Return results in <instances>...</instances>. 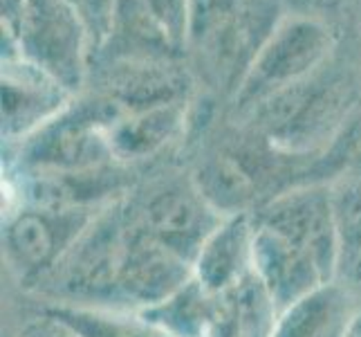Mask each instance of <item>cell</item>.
Returning <instances> with one entry per match:
<instances>
[{"label": "cell", "instance_id": "9a60e30c", "mask_svg": "<svg viewBox=\"0 0 361 337\" xmlns=\"http://www.w3.org/2000/svg\"><path fill=\"white\" fill-rule=\"evenodd\" d=\"M276 319L279 308L254 272L233 288L218 292V315L211 337H271Z\"/></svg>", "mask_w": 361, "mask_h": 337}, {"label": "cell", "instance_id": "3957f363", "mask_svg": "<svg viewBox=\"0 0 361 337\" xmlns=\"http://www.w3.org/2000/svg\"><path fill=\"white\" fill-rule=\"evenodd\" d=\"M99 211L25 203L3 218V259L20 288L27 292L39 288L77 245Z\"/></svg>", "mask_w": 361, "mask_h": 337}, {"label": "cell", "instance_id": "8fae6325", "mask_svg": "<svg viewBox=\"0 0 361 337\" xmlns=\"http://www.w3.org/2000/svg\"><path fill=\"white\" fill-rule=\"evenodd\" d=\"M359 317L357 288L334 279L281 310L271 337H350Z\"/></svg>", "mask_w": 361, "mask_h": 337}, {"label": "cell", "instance_id": "4fadbf2b", "mask_svg": "<svg viewBox=\"0 0 361 337\" xmlns=\"http://www.w3.org/2000/svg\"><path fill=\"white\" fill-rule=\"evenodd\" d=\"M182 74L153 61H123L106 77L104 99L119 112H140L184 102Z\"/></svg>", "mask_w": 361, "mask_h": 337}, {"label": "cell", "instance_id": "5b68a950", "mask_svg": "<svg viewBox=\"0 0 361 337\" xmlns=\"http://www.w3.org/2000/svg\"><path fill=\"white\" fill-rule=\"evenodd\" d=\"M328 52L330 34L321 25L314 20L285 23L274 32L269 43L258 49L235 93V110L245 115L274 93L312 77Z\"/></svg>", "mask_w": 361, "mask_h": 337}, {"label": "cell", "instance_id": "ac0fdd59", "mask_svg": "<svg viewBox=\"0 0 361 337\" xmlns=\"http://www.w3.org/2000/svg\"><path fill=\"white\" fill-rule=\"evenodd\" d=\"M330 184L339 239V279L361 288V178L341 176Z\"/></svg>", "mask_w": 361, "mask_h": 337}, {"label": "cell", "instance_id": "6da1fadb", "mask_svg": "<svg viewBox=\"0 0 361 337\" xmlns=\"http://www.w3.org/2000/svg\"><path fill=\"white\" fill-rule=\"evenodd\" d=\"M323 155L288 153L247 126L240 135H227L207 146L191 176L220 214H254L294 187L328 182Z\"/></svg>", "mask_w": 361, "mask_h": 337}, {"label": "cell", "instance_id": "52a82bcc", "mask_svg": "<svg viewBox=\"0 0 361 337\" xmlns=\"http://www.w3.org/2000/svg\"><path fill=\"white\" fill-rule=\"evenodd\" d=\"M130 209V203H128ZM193 277V266L148 234L130 209L126 252L119 274V308L144 310L164 302Z\"/></svg>", "mask_w": 361, "mask_h": 337}, {"label": "cell", "instance_id": "8992f818", "mask_svg": "<svg viewBox=\"0 0 361 337\" xmlns=\"http://www.w3.org/2000/svg\"><path fill=\"white\" fill-rule=\"evenodd\" d=\"M252 216L258 225L281 234L283 239L314 256L330 279H339V239L330 182L294 187Z\"/></svg>", "mask_w": 361, "mask_h": 337}, {"label": "cell", "instance_id": "d6986e66", "mask_svg": "<svg viewBox=\"0 0 361 337\" xmlns=\"http://www.w3.org/2000/svg\"><path fill=\"white\" fill-rule=\"evenodd\" d=\"M323 167H326L330 182L341 176L361 178V110L348 124L343 135L332 144L330 151L323 155Z\"/></svg>", "mask_w": 361, "mask_h": 337}, {"label": "cell", "instance_id": "7402d4cb", "mask_svg": "<svg viewBox=\"0 0 361 337\" xmlns=\"http://www.w3.org/2000/svg\"><path fill=\"white\" fill-rule=\"evenodd\" d=\"M290 3L303 11H332V9H337L343 0H290Z\"/></svg>", "mask_w": 361, "mask_h": 337}, {"label": "cell", "instance_id": "5bb4252c", "mask_svg": "<svg viewBox=\"0 0 361 337\" xmlns=\"http://www.w3.org/2000/svg\"><path fill=\"white\" fill-rule=\"evenodd\" d=\"M184 124V102L140 112H119L110 122V146L126 167L155 158L178 137Z\"/></svg>", "mask_w": 361, "mask_h": 337}, {"label": "cell", "instance_id": "7a4b0ae2", "mask_svg": "<svg viewBox=\"0 0 361 337\" xmlns=\"http://www.w3.org/2000/svg\"><path fill=\"white\" fill-rule=\"evenodd\" d=\"M130 227L128 196L104 207L54 272L34 290L45 304L119 308V274Z\"/></svg>", "mask_w": 361, "mask_h": 337}, {"label": "cell", "instance_id": "2e32d148", "mask_svg": "<svg viewBox=\"0 0 361 337\" xmlns=\"http://www.w3.org/2000/svg\"><path fill=\"white\" fill-rule=\"evenodd\" d=\"M39 315L54 321L72 337H169L142 313L126 308L43 304Z\"/></svg>", "mask_w": 361, "mask_h": 337}, {"label": "cell", "instance_id": "603a6c76", "mask_svg": "<svg viewBox=\"0 0 361 337\" xmlns=\"http://www.w3.org/2000/svg\"><path fill=\"white\" fill-rule=\"evenodd\" d=\"M350 337H361V317L357 319V324H355V329H353Z\"/></svg>", "mask_w": 361, "mask_h": 337}, {"label": "cell", "instance_id": "30bf717a", "mask_svg": "<svg viewBox=\"0 0 361 337\" xmlns=\"http://www.w3.org/2000/svg\"><path fill=\"white\" fill-rule=\"evenodd\" d=\"M68 99L70 90L36 66H27L23 74L7 70L3 77V135L7 142H27L68 108Z\"/></svg>", "mask_w": 361, "mask_h": 337}, {"label": "cell", "instance_id": "277c9868", "mask_svg": "<svg viewBox=\"0 0 361 337\" xmlns=\"http://www.w3.org/2000/svg\"><path fill=\"white\" fill-rule=\"evenodd\" d=\"M133 216L171 252L193 266L202 245L225 214L211 205L191 171L137 184L128 196Z\"/></svg>", "mask_w": 361, "mask_h": 337}, {"label": "cell", "instance_id": "7c38bea8", "mask_svg": "<svg viewBox=\"0 0 361 337\" xmlns=\"http://www.w3.org/2000/svg\"><path fill=\"white\" fill-rule=\"evenodd\" d=\"M249 274H254V216H225L195 256L193 277L211 292H225Z\"/></svg>", "mask_w": 361, "mask_h": 337}, {"label": "cell", "instance_id": "44dd1931", "mask_svg": "<svg viewBox=\"0 0 361 337\" xmlns=\"http://www.w3.org/2000/svg\"><path fill=\"white\" fill-rule=\"evenodd\" d=\"M18 337H72L70 333H66L61 326H56L54 321H49L45 317H36V321H30L27 326L20 331Z\"/></svg>", "mask_w": 361, "mask_h": 337}, {"label": "cell", "instance_id": "ba28073f", "mask_svg": "<svg viewBox=\"0 0 361 337\" xmlns=\"http://www.w3.org/2000/svg\"><path fill=\"white\" fill-rule=\"evenodd\" d=\"M254 272L279 313L330 279L314 256L254 220Z\"/></svg>", "mask_w": 361, "mask_h": 337}, {"label": "cell", "instance_id": "ffe728a7", "mask_svg": "<svg viewBox=\"0 0 361 337\" xmlns=\"http://www.w3.org/2000/svg\"><path fill=\"white\" fill-rule=\"evenodd\" d=\"M146 7L169 36L180 34L184 23V0H146Z\"/></svg>", "mask_w": 361, "mask_h": 337}, {"label": "cell", "instance_id": "9c48e42d", "mask_svg": "<svg viewBox=\"0 0 361 337\" xmlns=\"http://www.w3.org/2000/svg\"><path fill=\"white\" fill-rule=\"evenodd\" d=\"M27 39L36 68L72 90L81 79L79 25L63 0H32Z\"/></svg>", "mask_w": 361, "mask_h": 337}, {"label": "cell", "instance_id": "e0dca14e", "mask_svg": "<svg viewBox=\"0 0 361 337\" xmlns=\"http://www.w3.org/2000/svg\"><path fill=\"white\" fill-rule=\"evenodd\" d=\"M137 313L169 337H211L218 315V292L207 290L191 277L164 302Z\"/></svg>", "mask_w": 361, "mask_h": 337}]
</instances>
